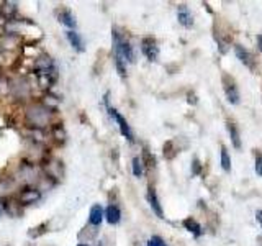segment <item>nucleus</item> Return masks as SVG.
<instances>
[{
    "label": "nucleus",
    "mask_w": 262,
    "mask_h": 246,
    "mask_svg": "<svg viewBox=\"0 0 262 246\" xmlns=\"http://www.w3.org/2000/svg\"><path fill=\"white\" fill-rule=\"evenodd\" d=\"M228 130H229V136H231V143L236 150H241V138H239V130L234 125V123L229 121L228 123Z\"/></svg>",
    "instance_id": "nucleus-15"
},
{
    "label": "nucleus",
    "mask_w": 262,
    "mask_h": 246,
    "mask_svg": "<svg viewBox=\"0 0 262 246\" xmlns=\"http://www.w3.org/2000/svg\"><path fill=\"white\" fill-rule=\"evenodd\" d=\"M57 18H59V22L68 28H76V25H77L76 16H74V13L69 10V8H62L59 15H57Z\"/></svg>",
    "instance_id": "nucleus-14"
},
{
    "label": "nucleus",
    "mask_w": 262,
    "mask_h": 246,
    "mask_svg": "<svg viewBox=\"0 0 262 246\" xmlns=\"http://www.w3.org/2000/svg\"><path fill=\"white\" fill-rule=\"evenodd\" d=\"M202 172V164H200V161L199 159H193V162H192V174L193 176H196V174H200Z\"/></svg>",
    "instance_id": "nucleus-19"
},
{
    "label": "nucleus",
    "mask_w": 262,
    "mask_h": 246,
    "mask_svg": "<svg viewBox=\"0 0 262 246\" xmlns=\"http://www.w3.org/2000/svg\"><path fill=\"white\" fill-rule=\"evenodd\" d=\"M102 221H103V209L100 203H95L90 207V212H89V225L100 227Z\"/></svg>",
    "instance_id": "nucleus-9"
},
{
    "label": "nucleus",
    "mask_w": 262,
    "mask_h": 246,
    "mask_svg": "<svg viewBox=\"0 0 262 246\" xmlns=\"http://www.w3.org/2000/svg\"><path fill=\"white\" fill-rule=\"evenodd\" d=\"M53 68H54V63H53V59L49 56H39V57H36V59H35V71H36V74L46 72V71L53 69Z\"/></svg>",
    "instance_id": "nucleus-13"
},
{
    "label": "nucleus",
    "mask_w": 262,
    "mask_h": 246,
    "mask_svg": "<svg viewBox=\"0 0 262 246\" xmlns=\"http://www.w3.org/2000/svg\"><path fill=\"white\" fill-rule=\"evenodd\" d=\"M49 118H51V109L46 107L45 104L30 105L27 109V121L31 127L43 128L49 123Z\"/></svg>",
    "instance_id": "nucleus-2"
},
{
    "label": "nucleus",
    "mask_w": 262,
    "mask_h": 246,
    "mask_svg": "<svg viewBox=\"0 0 262 246\" xmlns=\"http://www.w3.org/2000/svg\"><path fill=\"white\" fill-rule=\"evenodd\" d=\"M221 168L225 172L231 171V158H229V153L225 146H221Z\"/></svg>",
    "instance_id": "nucleus-18"
},
{
    "label": "nucleus",
    "mask_w": 262,
    "mask_h": 246,
    "mask_svg": "<svg viewBox=\"0 0 262 246\" xmlns=\"http://www.w3.org/2000/svg\"><path fill=\"white\" fill-rule=\"evenodd\" d=\"M256 174L262 176V156L260 154L256 158Z\"/></svg>",
    "instance_id": "nucleus-20"
},
{
    "label": "nucleus",
    "mask_w": 262,
    "mask_h": 246,
    "mask_svg": "<svg viewBox=\"0 0 262 246\" xmlns=\"http://www.w3.org/2000/svg\"><path fill=\"white\" fill-rule=\"evenodd\" d=\"M131 168H133V174H135V177H141V176L144 174V162H143L141 158H139V156L133 158V164H131Z\"/></svg>",
    "instance_id": "nucleus-17"
},
{
    "label": "nucleus",
    "mask_w": 262,
    "mask_h": 246,
    "mask_svg": "<svg viewBox=\"0 0 262 246\" xmlns=\"http://www.w3.org/2000/svg\"><path fill=\"white\" fill-rule=\"evenodd\" d=\"M66 38H68V41L71 43V46L76 49L77 53H82L84 51V39H82L80 36V33H77L76 30H69V31H66Z\"/></svg>",
    "instance_id": "nucleus-11"
},
{
    "label": "nucleus",
    "mask_w": 262,
    "mask_h": 246,
    "mask_svg": "<svg viewBox=\"0 0 262 246\" xmlns=\"http://www.w3.org/2000/svg\"><path fill=\"white\" fill-rule=\"evenodd\" d=\"M147 202H149L152 212L156 213V217L158 218H164V212H162V207L159 203V199H158V194L152 187H149V191H147Z\"/></svg>",
    "instance_id": "nucleus-12"
},
{
    "label": "nucleus",
    "mask_w": 262,
    "mask_h": 246,
    "mask_svg": "<svg viewBox=\"0 0 262 246\" xmlns=\"http://www.w3.org/2000/svg\"><path fill=\"white\" fill-rule=\"evenodd\" d=\"M141 51H143V54L151 63L158 61V57H159V46H158V43H156L154 38H151V36L143 38V41H141Z\"/></svg>",
    "instance_id": "nucleus-4"
},
{
    "label": "nucleus",
    "mask_w": 262,
    "mask_h": 246,
    "mask_svg": "<svg viewBox=\"0 0 262 246\" xmlns=\"http://www.w3.org/2000/svg\"><path fill=\"white\" fill-rule=\"evenodd\" d=\"M112 39H113V51H115V59H121L125 63H135V51L131 46L129 39L123 35L118 28L112 30Z\"/></svg>",
    "instance_id": "nucleus-1"
},
{
    "label": "nucleus",
    "mask_w": 262,
    "mask_h": 246,
    "mask_svg": "<svg viewBox=\"0 0 262 246\" xmlns=\"http://www.w3.org/2000/svg\"><path fill=\"white\" fill-rule=\"evenodd\" d=\"M256 220L259 221V225L262 227V210H257L256 212Z\"/></svg>",
    "instance_id": "nucleus-23"
},
{
    "label": "nucleus",
    "mask_w": 262,
    "mask_h": 246,
    "mask_svg": "<svg viewBox=\"0 0 262 246\" xmlns=\"http://www.w3.org/2000/svg\"><path fill=\"white\" fill-rule=\"evenodd\" d=\"M106 109H108V113H110V117L115 118V121L118 123V128H120V133L125 136L128 141L133 143L135 141V135H133V131H131V127L128 125V121L125 120V117L117 110V109H113V107L110 105H106Z\"/></svg>",
    "instance_id": "nucleus-3"
},
{
    "label": "nucleus",
    "mask_w": 262,
    "mask_h": 246,
    "mask_svg": "<svg viewBox=\"0 0 262 246\" xmlns=\"http://www.w3.org/2000/svg\"><path fill=\"white\" fill-rule=\"evenodd\" d=\"M177 18H179V23L182 25V27H185V28L193 27V15L190 10H188L187 5H180L177 8Z\"/></svg>",
    "instance_id": "nucleus-8"
},
{
    "label": "nucleus",
    "mask_w": 262,
    "mask_h": 246,
    "mask_svg": "<svg viewBox=\"0 0 262 246\" xmlns=\"http://www.w3.org/2000/svg\"><path fill=\"white\" fill-rule=\"evenodd\" d=\"M223 89H225V95L229 104H233V105L239 104V90H237V86L233 80V77H229V76L223 77Z\"/></svg>",
    "instance_id": "nucleus-5"
},
{
    "label": "nucleus",
    "mask_w": 262,
    "mask_h": 246,
    "mask_svg": "<svg viewBox=\"0 0 262 246\" xmlns=\"http://www.w3.org/2000/svg\"><path fill=\"white\" fill-rule=\"evenodd\" d=\"M79 246H87V244H85V243H80Z\"/></svg>",
    "instance_id": "nucleus-26"
},
{
    "label": "nucleus",
    "mask_w": 262,
    "mask_h": 246,
    "mask_svg": "<svg viewBox=\"0 0 262 246\" xmlns=\"http://www.w3.org/2000/svg\"><path fill=\"white\" fill-rule=\"evenodd\" d=\"M257 46H259V49L262 51V35H257Z\"/></svg>",
    "instance_id": "nucleus-24"
},
{
    "label": "nucleus",
    "mask_w": 262,
    "mask_h": 246,
    "mask_svg": "<svg viewBox=\"0 0 262 246\" xmlns=\"http://www.w3.org/2000/svg\"><path fill=\"white\" fill-rule=\"evenodd\" d=\"M103 217L106 218V221H108L110 225H117L121 220V210L118 205L110 203L108 207H106V210L103 212Z\"/></svg>",
    "instance_id": "nucleus-10"
},
{
    "label": "nucleus",
    "mask_w": 262,
    "mask_h": 246,
    "mask_svg": "<svg viewBox=\"0 0 262 246\" xmlns=\"http://www.w3.org/2000/svg\"><path fill=\"white\" fill-rule=\"evenodd\" d=\"M184 227H185V230H188L192 235H195V236H200L202 235V227H200V223L196 221L195 218H185L184 220Z\"/></svg>",
    "instance_id": "nucleus-16"
},
{
    "label": "nucleus",
    "mask_w": 262,
    "mask_h": 246,
    "mask_svg": "<svg viewBox=\"0 0 262 246\" xmlns=\"http://www.w3.org/2000/svg\"><path fill=\"white\" fill-rule=\"evenodd\" d=\"M41 199V191L39 189H35V187H27L23 189L18 195V202L20 205H31L35 203Z\"/></svg>",
    "instance_id": "nucleus-6"
},
{
    "label": "nucleus",
    "mask_w": 262,
    "mask_h": 246,
    "mask_svg": "<svg viewBox=\"0 0 262 246\" xmlns=\"http://www.w3.org/2000/svg\"><path fill=\"white\" fill-rule=\"evenodd\" d=\"M234 54H236V57L239 59L244 66H248V68H254L256 66V61H254V56L246 49L243 45H236L234 46Z\"/></svg>",
    "instance_id": "nucleus-7"
},
{
    "label": "nucleus",
    "mask_w": 262,
    "mask_h": 246,
    "mask_svg": "<svg viewBox=\"0 0 262 246\" xmlns=\"http://www.w3.org/2000/svg\"><path fill=\"white\" fill-rule=\"evenodd\" d=\"M147 246H158V235L151 236V240L147 241Z\"/></svg>",
    "instance_id": "nucleus-21"
},
{
    "label": "nucleus",
    "mask_w": 262,
    "mask_h": 246,
    "mask_svg": "<svg viewBox=\"0 0 262 246\" xmlns=\"http://www.w3.org/2000/svg\"><path fill=\"white\" fill-rule=\"evenodd\" d=\"M158 246H167L166 243H164V240H162L161 236H158Z\"/></svg>",
    "instance_id": "nucleus-25"
},
{
    "label": "nucleus",
    "mask_w": 262,
    "mask_h": 246,
    "mask_svg": "<svg viewBox=\"0 0 262 246\" xmlns=\"http://www.w3.org/2000/svg\"><path fill=\"white\" fill-rule=\"evenodd\" d=\"M5 212H7V203H5V200L0 199V215H4Z\"/></svg>",
    "instance_id": "nucleus-22"
}]
</instances>
